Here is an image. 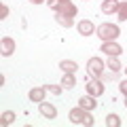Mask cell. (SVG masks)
<instances>
[{"label": "cell", "instance_id": "cell-4", "mask_svg": "<svg viewBox=\"0 0 127 127\" xmlns=\"http://www.w3.org/2000/svg\"><path fill=\"white\" fill-rule=\"evenodd\" d=\"M87 93H89V95H93V97H100V95L102 93H104V83H102V78H93V81H91V78H89V83H87Z\"/></svg>", "mask_w": 127, "mask_h": 127}, {"label": "cell", "instance_id": "cell-8", "mask_svg": "<svg viewBox=\"0 0 127 127\" xmlns=\"http://www.w3.org/2000/svg\"><path fill=\"white\" fill-rule=\"evenodd\" d=\"M76 28H78V34H81V36H91V34L95 32L93 21H89V19H81Z\"/></svg>", "mask_w": 127, "mask_h": 127}, {"label": "cell", "instance_id": "cell-15", "mask_svg": "<svg viewBox=\"0 0 127 127\" xmlns=\"http://www.w3.org/2000/svg\"><path fill=\"white\" fill-rule=\"evenodd\" d=\"M106 68H110V72L117 74V72H121V70H123V66H121V62H119V57H108Z\"/></svg>", "mask_w": 127, "mask_h": 127}, {"label": "cell", "instance_id": "cell-12", "mask_svg": "<svg viewBox=\"0 0 127 127\" xmlns=\"http://www.w3.org/2000/svg\"><path fill=\"white\" fill-rule=\"evenodd\" d=\"M119 0H104L102 2V13H106V15H112V13H117L119 11Z\"/></svg>", "mask_w": 127, "mask_h": 127}, {"label": "cell", "instance_id": "cell-11", "mask_svg": "<svg viewBox=\"0 0 127 127\" xmlns=\"http://www.w3.org/2000/svg\"><path fill=\"white\" fill-rule=\"evenodd\" d=\"M59 70H64V74H76L78 64L70 62V59H64V62H59Z\"/></svg>", "mask_w": 127, "mask_h": 127}, {"label": "cell", "instance_id": "cell-5", "mask_svg": "<svg viewBox=\"0 0 127 127\" xmlns=\"http://www.w3.org/2000/svg\"><path fill=\"white\" fill-rule=\"evenodd\" d=\"M38 112L42 114V119H49V121H53L57 117V108L53 104H49V102H40L38 104Z\"/></svg>", "mask_w": 127, "mask_h": 127}, {"label": "cell", "instance_id": "cell-6", "mask_svg": "<svg viewBox=\"0 0 127 127\" xmlns=\"http://www.w3.org/2000/svg\"><path fill=\"white\" fill-rule=\"evenodd\" d=\"M87 112H89V110H85V108H81V106H76V108L70 110L68 119H70V123H74V125H83V121H85Z\"/></svg>", "mask_w": 127, "mask_h": 127}, {"label": "cell", "instance_id": "cell-21", "mask_svg": "<svg viewBox=\"0 0 127 127\" xmlns=\"http://www.w3.org/2000/svg\"><path fill=\"white\" fill-rule=\"evenodd\" d=\"M83 125H85V127H93V125H95V119H93V114H91V112H87V117H85V121H83Z\"/></svg>", "mask_w": 127, "mask_h": 127}, {"label": "cell", "instance_id": "cell-17", "mask_svg": "<svg viewBox=\"0 0 127 127\" xmlns=\"http://www.w3.org/2000/svg\"><path fill=\"white\" fill-rule=\"evenodd\" d=\"M104 123H106V127H121V119H119V114H108Z\"/></svg>", "mask_w": 127, "mask_h": 127}, {"label": "cell", "instance_id": "cell-10", "mask_svg": "<svg viewBox=\"0 0 127 127\" xmlns=\"http://www.w3.org/2000/svg\"><path fill=\"white\" fill-rule=\"evenodd\" d=\"M78 106L91 112V110H95V108H97V102H95V97H93V95H89V93H87V95H83L81 100H78Z\"/></svg>", "mask_w": 127, "mask_h": 127}, {"label": "cell", "instance_id": "cell-27", "mask_svg": "<svg viewBox=\"0 0 127 127\" xmlns=\"http://www.w3.org/2000/svg\"><path fill=\"white\" fill-rule=\"evenodd\" d=\"M125 72H127V68H125Z\"/></svg>", "mask_w": 127, "mask_h": 127}, {"label": "cell", "instance_id": "cell-19", "mask_svg": "<svg viewBox=\"0 0 127 127\" xmlns=\"http://www.w3.org/2000/svg\"><path fill=\"white\" fill-rule=\"evenodd\" d=\"M13 121H15V112H11V110L2 112V119H0V123H2V125H11Z\"/></svg>", "mask_w": 127, "mask_h": 127}, {"label": "cell", "instance_id": "cell-24", "mask_svg": "<svg viewBox=\"0 0 127 127\" xmlns=\"http://www.w3.org/2000/svg\"><path fill=\"white\" fill-rule=\"evenodd\" d=\"M119 89H121V93H123V95H127V78H125V81H121Z\"/></svg>", "mask_w": 127, "mask_h": 127}, {"label": "cell", "instance_id": "cell-25", "mask_svg": "<svg viewBox=\"0 0 127 127\" xmlns=\"http://www.w3.org/2000/svg\"><path fill=\"white\" fill-rule=\"evenodd\" d=\"M32 4H42V2H45V0H30Z\"/></svg>", "mask_w": 127, "mask_h": 127}, {"label": "cell", "instance_id": "cell-22", "mask_svg": "<svg viewBox=\"0 0 127 127\" xmlns=\"http://www.w3.org/2000/svg\"><path fill=\"white\" fill-rule=\"evenodd\" d=\"M6 17H9V6L2 4L0 6V19H6Z\"/></svg>", "mask_w": 127, "mask_h": 127}, {"label": "cell", "instance_id": "cell-3", "mask_svg": "<svg viewBox=\"0 0 127 127\" xmlns=\"http://www.w3.org/2000/svg\"><path fill=\"white\" fill-rule=\"evenodd\" d=\"M100 51H102V53H106V55H108V57H119V55L123 53L121 45H119L117 40H108V42H102Z\"/></svg>", "mask_w": 127, "mask_h": 127}, {"label": "cell", "instance_id": "cell-23", "mask_svg": "<svg viewBox=\"0 0 127 127\" xmlns=\"http://www.w3.org/2000/svg\"><path fill=\"white\" fill-rule=\"evenodd\" d=\"M47 4H49L51 9H55V11H57V9H59V4H62V2H59V0H47Z\"/></svg>", "mask_w": 127, "mask_h": 127}, {"label": "cell", "instance_id": "cell-20", "mask_svg": "<svg viewBox=\"0 0 127 127\" xmlns=\"http://www.w3.org/2000/svg\"><path fill=\"white\" fill-rule=\"evenodd\" d=\"M45 87H47V91H51L53 95H59V93L64 91V87H62V85H45Z\"/></svg>", "mask_w": 127, "mask_h": 127}, {"label": "cell", "instance_id": "cell-13", "mask_svg": "<svg viewBox=\"0 0 127 127\" xmlns=\"http://www.w3.org/2000/svg\"><path fill=\"white\" fill-rule=\"evenodd\" d=\"M57 13H64V15H70V17H76V13H78V9L76 6L72 4V2H62V4H59V9H57Z\"/></svg>", "mask_w": 127, "mask_h": 127}, {"label": "cell", "instance_id": "cell-2", "mask_svg": "<svg viewBox=\"0 0 127 127\" xmlns=\"http://www.w3.org/2000/svg\"><path fill=\"white\" fill-rule=\"evenodd\" d=\"M104 68H106V64L102 62V57H91L89 62H87V72L93 78H100L102 74H104Z\"/></svg>", "mask_w": 127, "mask_h": 127}, {"label": "cell", "instance_id": "cell-16", "mask_svg": "<svg viewBox=\"0 0 127 127\" xmlns=\"http://www.w3.org/2000/svg\"><path fill=\"white\" fill-rule=\"evenodd\" d=\"M74 85H76V76H74V74H64V81H62L64 89H72Z\"/></svg>", "mask_w": 127, "mask_h": 127}, {"label": "cell", "instance_id": "cell-7", "mask_svg": "<svg viewBox=\"0 0 127 127\" xmlns=\"http://www.w3.org/2000/svg\"><path fill=\"white\" fill-rule=\"evenodd\" d=\"M0 47H2V57H11V55L15 53V40L13 38H9V36H4L2 40H0Z\"/></svg>", "mask_w": 127, "mask_h": 127}, {"label": "cell", "instance_id": "cell-18", "mask_svg": "<svg viewBox=\"0 0 127 127\" xmlns=\"http://www.w3.org/2000/svg\"><path fill=\"white\" fill-rule=\"evenodd\" d=\"M117 15H119V21H127V0H123L121 4H119Z\"/></svg>", "mask_w": 127, "mask_h": 127}, {"label": "cell", "instance_id": "cell-1", "mask_svg": "<svg viewBox=\"0 0 127 127\" xmlns=\"http://www.w3.org/2000/svg\"><path fill=\"white\" fill-rule=\"evenodd\" d=\"M95 34H97V36H100L104 42H108V40H117L119 34H121V28H119L117 23H102V26L95 28Z\"/></svg>", "mask_w": 127, "mask_h": 127}, {"label": "cell", "instance_id": "cell-26", "mask_svg": "<svg viewBox=\"0 0 127 127\" xmlns=\"http://www.w3.org/2000/svg\"><path fill=\"white\" fill-rule=\"evenodd\" d=\"M125 106H127V95H125Z\"/></svg>", "mask_w": 127, "mask_h": 127}, {"label": "cell", "instance_id": "cell-14", "mask_svg": "<svg viewBox=\"0 0 127 127\" xmlns=\"http://www.w3.org/2000/svg\"><path fill=\"white\" fill-rule=\"evenodd\" d=\"M55 21H57L62 28H72V26H74V17L64 15V13H55Z\"/></svg>", "mask_w": 127, "mask_h": 127}, {"label": "cell", "instance_id": "cell-9", "mask_svg": "<svg viewBox=\"0 0 127 127\" xmlns=\"http://www.w3.org/2000/svg\"><path fill=\"white\" fill-rule=\"evenodd\" d=\"M45 93H47V87H34V89H30L28 97H30V102L40 104V102H45Z\"/></svg>", "mask_w": 127, "mask_h": 127}]
</instances>
